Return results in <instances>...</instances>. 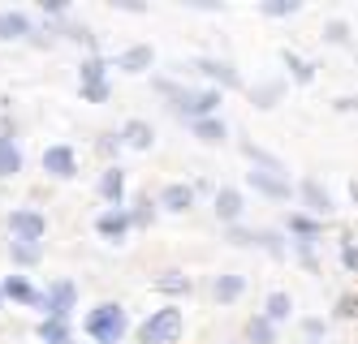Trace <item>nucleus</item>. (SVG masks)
I'll return each instance as SVG.
<instances>
[{
    "label": "nucleus",
    "instance_id": "f257e3e1",
    "mask_svg": "<svg viewBox=\"0 0 358 344\" xmlns=\"http://www.w3.org/2000/svg\"><path fill=\"white\" fill-rule=\"evenodd\" d=\"M87 331L99 344H117L125 336V314H121V306H99L91 319H87Z\"/></svg>",
    "mask_w": 358,
    "mask_h": 344
},
{
    "label": "nucleus",
    "instance_id": "f03ea898",
    "mask_svg": "<svg viewBox=\"0 0 358 344\" xmlns=\"http://www.w3.org/2000/svg\"><path fill=\"white\" fill-rule=\"evenodd\" d=\"M177 331H182V314H177V310H160L156 314V319H147L143 323V344H164V340H173Z\"/></svg>",
    "mask_w": 358,
    "mask_h": 344
},
{
    "label": "nucleus",
    "instance_id": "7ed1b4c3",
    "mask_svg": "<svg viewBox=\"0 0 358 344\" xmlns=\"http://www.w3.org/2000/svg\"><path fill=\"white\" fill-rule=\"evenodd\" d=\"M9 228H13V241H39L43 237V216L39 211H13Z\"/></svg>",
    "mask_w": 358,
    "mask_h": 344
},
{
    "label": "nucleus",
    "instance_id": "20e7f679",
    "mask_svg": "<svg viewBox=\"0 0 358 344\" xmlns=\"http://www.w3.org/2000/svg\"><path fill=\"white\" fill-rule=\"evenodd\" d=\"M43 168L52 172V177H73V151L69 147H52L43 155Z\"/></svg>",
    "mask_w": 358,
    "mask_h": 344
},
{
    "label": "nucleus",
    "instance_id": "39448f33",
    "mask_svg": "<svg viewBox=\"0 0 358 344\" xmlns=\"http://www.w3.org/2000/svg\"><path fill=\"white\" fill-rule=\"evenodd\" d=\"M27 31H31L27 13H17V9H5V13H0V39H17V35H27Z\"/></svg>",
    "mask_w": 358,
    "mask_h": 344
},
{
    "label": "nucleus",
    "instance_id": "423d86ee",
    "mask_svg": "<svg viewBox=\"0 0 358 344\" xmlns=\"http://www.w3.org/2000/svg\"><path fill=\"white\" fill-rule=\"evenodd\" d=\"M69 301H73V284H57L52 293L43 297V306L52 310V319H65V310H69Z\"/></svg>",
    "mask_w": 358,
    "mask_h": 344
},
{
    "label": "nucleus",
    "instance_id": "0eeeda50",
    "mask_svg": "<svg viewBox=\"0 0 358 344\" xmlns=\"http://www.w3.org/2000/svg\"><path fill=\"white\" fill-rule=\"evenodd\" d=\"M22 168V151L13 147V138H0V177H13Z\"/></svg>",
    "mask_w": 358,
    "mask_h": 344
},
{
    "label": "nucleus",
    "instance_id": "6e6552de",
    "mask_svg": "<svg viewBox=\"0 0 358 344\" xmlns=\"http://www.w3.org/2000/svg\"><path fill=\"white\" fill-rule=\"evenodd\" d=\"M190 202H194V194L186 190V185H169V190H164V207L169 211H186Z\"/></svg>",
    "mask_w": 358,
    "mask_h": 344
},
{
    "label": "nucleus",
    "instance_id": "1a4fd4ad",
    "mask_svg": "<svg viewBox=\"0 0 358 344\" xmlns=\"http://www.w3.org/2000/svg\"><path fill=\"white\" fill-rule=\"evenodd\" d=\"M5 293H9L13 301H35V288L22 280V276H9V280H5Z\"/></svg>",
    "mask_w": 358,
    "mask_h": 344
},
{
    "label": "nucleus",
    "instance_id": "9d476101",
    "mask_svg": "<svg viewBox=\"0 0 358 344\" xmlns=\"http://www.w3.org/2000/svg\"><path fill=\"white\" fill-rule=\"evenodd\" d=\"M39 336H43L48 344H69V331H65V323H61V319H48V323L39 327Z\"/></svg>",
    "mask_w": 358,
    "mask_h": 344
},
{
    "label": "nucleus",
    "instance_id": "9b49d317",
    "mask_svg": "<svg viewBox=\"0 0 358 344\" xmlns=\"http://www.w3.org/2000/svg\"><path fill=\"white\" fill-rule=\"evenodd\" d=\"M125 224H130V220H125V211H108V216L99 220V232H108V237H121V232H125Z\"/></svg>",
    "mask_w": 358,
    "mask_h": 344
},
{
    "label": "nucleus",
    "instance_id": "f8f14e48",
    "mask_svg": "<svg viewBox=\"0 0 358 344\" xmlns=\"http://www.w3.org/2000/svg\"><path fill=\"white\" fill-rule=\"evenodd\" d=\"M125 142H134V147H151V129L143 121H130L125 125Z\"/></svg>",
    "mask_w": 358,
    "mask_h": 344
},
{
    "label": "nucleus",
    "instance_id": "ddd939ff",
    "mask_svg": "<svg viewBox=\"0 0 358 344\" xmlns=\"http://www.w3.org/2000/svg\"><path fill=\"white\" fill-rule=\"evenodd\" d=\"M238 207H242V202H238V194H234V190H224V194L216 198V211H220L224 220H234V216H238Z\"/></svg>",
    "mask_w": 358,
    "mask_h": 344
},
{
    "label": "nucleus",
    "instance_id": "4468645a",
    "mask_svg": "<svg viewBox=\"0 0 358 344\" xmlns=\"http://www.w3.org/2000/svg\"><path fill=\"white\" fill-rule=\"evenodd\" d=\"M194 129H199L203 142H220V138H224V125H216V121H199Z\"/></svg>",
    "mask_w": 358,
    "mask_h": 344
},
{
    "label": "nucleus",
    "instance_id": "2eb2a0df",
    "mask_svg": "<svg viewBox=\"0 0 358 344\" xmlns=\"http://www.w3.org/2000/svg\"><path fill=\"white\" fill-rule=\"evenodd\" d=\"M99 190H104V198H121V172H104V181H99Z\"/></svg>",
    "mask_w": 358,
    "mask_h": 344
},
{
    "label": "nucleus",
    "instance_id": "dca6fc26",
    "mask_svg": "<svg viewBox=\"0 0 358 344\" xmlns=\"http://www.w3.org/2000/svg\"><path fill=\"white\" fill-rule=\"evenodd\" d=\"M238 293H242V280H238V276H224V280L216 284V297H224V301L238 297Z\"/></svg>",
    "mask_w": 358,
    "mask_h": 344
},
{
    "label": "nucleus",
    "instance_id": "f3484780",
    "mask_svg": "<svg viewBox=\"0 0 358 344\" xmlns=\"http://www.w3.org/2000/svg\"><path fill=\"white\" fill-rule=\"evenodd\" d=\"M13 258L17 262H35L39 258V246L35 241H13Z\"/></svg>",
    "mask_w": 358,
    "mask_h": 344
},
{
    "label": "nucleus",
    "instance_id": "a211bd4d",
    "mask_svg": "<svg viewBox=\"0 0 358 344\" xmlns=\"http://www.w3.org/2000/svg\"><path fill=\"white\" fill-rule=\"evenodd\" d=\"M147 61H151V52H147V47H134V52H125V57H121L125 69H143Z\"/></svg>",
    "mask_w": 358,
    "mask_h": 344
},
{
    "label": "nucleus",
    "instance_id": "6ab92c4d",
    "mask_svg": "<svg viewBox=\"0 0 358 344\" xmlns=\"http://www.w3.org/2000/svg\"><path fill=\"white\" fill-rule=\"evenodd\" d=\"M160 288H173V293H182V288H190V284H186L182 276H177V271H169V276L160 280Z\"/></svg>",
    "mask_w": 358,
    "mask_h": 344
}]
</instances>
